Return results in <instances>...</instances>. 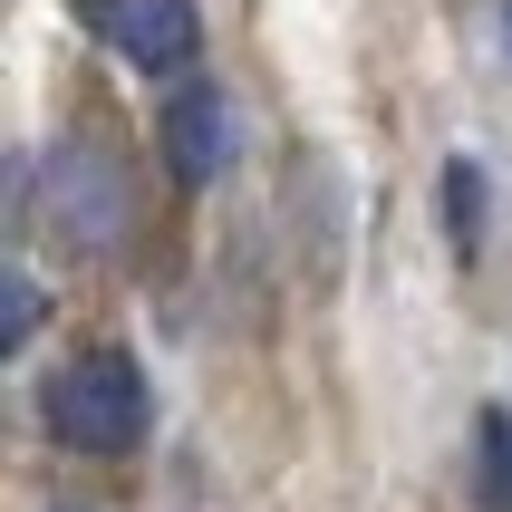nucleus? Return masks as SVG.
Returning <instances> with one entry per match:
<instances>
[{
	"label": "nucleus",
	"mask_w": 512,
	"mask_h": 512,
	"mask_svg": "<svg viewBox=\"0 0 512 512\" xmlns=\"http://www.w3.org/2000/svg\"><path fill=\"white\" fill-rule=\"evenodd\" d=\"M39 416H49V435L68 455H136L145 426H155V397H145V368L126 348H78V358L49 368Z\"/></svg>",
	"instance_id": "f257e3e1"
},
{
	"label": "nucleus",
	"mask_w": 512,
	"mask_h": 512,
	"mask_svg": "<svg viewBox=\"0 0 512 512\" xmlns=\"http://www.w3.org/2000/svg\"><path fill=\"white\" fill-rule=\"evenodd\" d=\"M474 503L512 512V406H484L474 416Z\"/></svg>",
	"instance_id": "39448f33"
},
{
	"label": "nucleus",
	"mask_w": 512,
	"mask_h": 512,
	"mask_svg": "<svg viewBox=\"0 0 512 512\" xmlns=\"http://www.w3.org/2000/svg\"><path fill=\"white\" fill-rule=\"evenodd\" d=\"M39 203H49V232H58V242H78V252H107L116 232H126V174H116L87 136L49 145V165H39Z\"/></svg>",
	"instance_id": "f03ea898"
},
{
	"label": "nucleus",
	"mask_w": 512,
	"mask_h": 512,
	"mask_svg": "<svg viewBox=\"0 0 512 512\" xmlns=\"http://www.w3.org/2000/svg\"><path fill=\"white\" fill-rule=\"evenodd\" d=\"M78 20L97 29V49H116L136 78H184L203 58L194 0H78Z\"/></svg>",
	"instance_id": "7ed1b4c3"
},
{
	"label": "nucleus",
	"mask_w": 512,
	"mask_h": 512,
	"mask_svg": "<svg viewBox=\"0 0 512 512\" xmlns=\"http://www.w3.org/2000/svg\"><path fill=\"white\" fill-rule=\"evenodd\" d=\"M445 242H455L464 261L484 252V165H474V155L445 165Z\"/></svg>",
	"instance_id": "423d86ee"
},
{
	"label": "nucleus",
	"mask_w": 512,
	"mask_h": 512,
	"mask_svg": "<svg viewBox=\"0 0 512 512\" xmlns=\"http://www.w3.org/2000/svg\"><path fill=\"white\" fill-rule=\"evenodd\" d=\"M165 155L184 184H213V174L232 165V97H213V87H184L165 107Z\"/></svg>",
	"instance_id": "20e7f679"
}]
</instances>
